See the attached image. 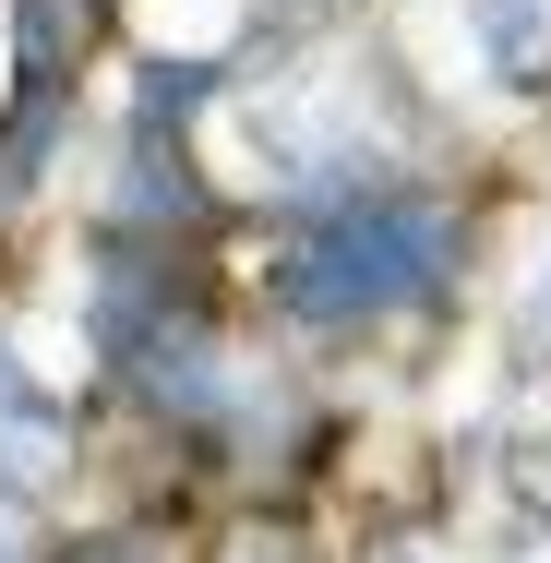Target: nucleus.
<instances>
[{
	"mask_svg": "<svg viewBox=\"0 0 551 563\" xmlns=\"http://www.w3.org/2000/svg\"><path fill=\"white\" fill-rule=\"evenodd\" d=\"M443 252H455L443 205L360 192V205L324 228V240H300V252H288L276 300H288V312H312V324H372V312H408V300H432V288H443Z\"/></svg>",
	"mask_w": 551,
	"mask_h": 563,
	"instance_id": "f257e3e1",
	"label": "nucleus"
},
{
	"mask_svg": "<svg viewBox=\"0 0 551 563\" xmlns=\"http://www.w3.org/2000/svg\"><path fill=\"white\" fill-rule=\"evenodd\" d=\"M12 540H24V528H12V504H0V563H24V552H12Z\"/></svg>",
	"mask_w": 551,
	"mask_h": 563,
	"instance_id": "7ed1b4c3",
	"label": "nucleus"
},
{
	"mask_svg": "<svg viewBox=\"0 0 551 563\" xmlns=\"http://www.w3.org/2000/svg\"><path fill=\"white\" fill-rule=\"evenodd\" d=\"M467 24L504 85H551V0H467Z\"/></svg>",
	"mask_w": 551,
	"mask_h": 563,
	"instance_id": "f03ea898",
	"label": "nucleus"
}]
</instances>
